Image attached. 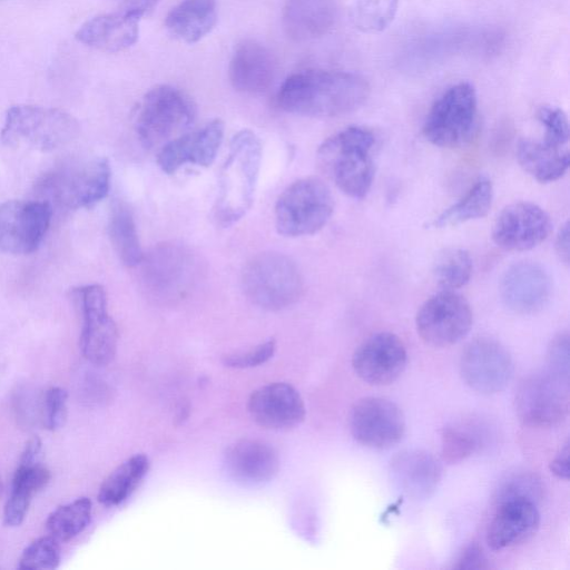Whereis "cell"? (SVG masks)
Returning <instances> with one entry per match:
<instances>
[{"label":"cell","mask_w":570,"mask_h":570,"mask_svg":"<svg viewBox=\"0 0 570 570\" xmlns=\"http://www.w3.org/2000/svg\"><path fill=\"white\" fill-rule=\"evenodd\" d=\"M140 264L146 289L154 298L163 302L183 298L196 275L195 258L180 244H160L144 256Z\"/></svg>","instance_id":"11"},{"label":"cell","mask_w":570,"mask_h":570,"mask_svg":"<svg viewBox=\"0 0 570 570\" xmlns=\"http://www.w3.org/2000/svg\"><path fill=\"white\" fill-rule=\"evenodd\" d=\"M49 480V470L39 461L19 460L11 491L3 508L6 525L18 527L23 522L33 495L43 489Z\"/></svg>","instance_id":"30"},{"label":"cell","mask_w":570,"mask_h":570,"mask_svg":"<svg viewBox=\"0 0 570 570\" xmlns=\"http://www.w3.org/2000/svg\"><path fill=\"white\" fill-rule=\"evenodd\" d=\"M224 463L234 480L250 485L271 481L279 470L277 451L269 443L256 439H242L230 444Z\"/></svg>","instance_id":"24"},{"label":"cell","mask_w":570,"mask_h":570,"mask_svg":"<svg viewBox=\"0 0 570 570\" xmlns=\"http://www.w3.org/2000/svg\"><path fill=\"white\" fill-rule=\"evenodd\" d=\"M224 137V122L214 119L203 128L187 131L159 148L157 164L166 174H174L189 164L208 167L213 164Z\"/></svg>","instance_id":"22"},{"label":"cell","mask_w":570,"mask_h":570,"mask_svg":"<svg viewBox=\"0 0 570 570\" xmlns=\"http://www.w3.org/2000/svg\"><path fill=\"white\" fill-rule=\"evenodd\" d=\"M478 98L466 81L448 88L431 106L423 135L432 145L455 148L466 144L475 129Z\"/></svg>","instance_id":"8"},{"label":"cell","mask_w":570,"mask_h":570,"mask_svg":"<svg viewBox=\"0 0 570 570\" xmlns=\"http://www.w3.org/2000/svg\"><path fill=\"white\" fill-rule=\"evenodd\" d=\"M217 22V0H180L166 16L165 26L178 40L195 43Z\"/></svg>","instance_id":"29"},{"label":"cell","mask_w":570,"mask_h":570,"mask_svg":"<svg viewBox=\"0 0 570 570\" xmlns=\"http://www.w3.org/2000/svg\"><path fill=\"white\" fill-rule=\"evenodd\" d=\"M276 351V342L268 340L248 351L227 354L223 357L224 365L232 368H250L269 361Z\"/></svg>","instance_id":"41"},{"label":"cell","mask_w":570,"mask_h":570,"mask_svg":"<svg viewBox=\"0 0 570 570\" xmlns=\"http://www.w3.org/2000/svg\"><path fill=\"white\" fill-rule=\"evenodd\" d=\"M248 412L253 421L266 430H289L299 425L306 414L299 392L285 382L263 385L250 394Z\"/></svg>","instance_id":"20"},{"label":"cell","mask_w":570,"mask_h":570,"mask_svg":"<svg viewBox=\"0 0 570 570\" xmlns=\"http://www.w3.org/2000/svg\"><path fill=\"white\" fill-rule=\"evenodd\" d=\"M375 137L366 128L347 127L323 141L317 158L323 171L345 195L362 199L374 179Z\"/></svg>","instance_id":"3"},{"label":"cell","mask_w":570,"mask_h":570,"mask_svg":"<svg viewBox=\"0 0 570 570\" xmlns=\"http://www.w3.org/2000/svg\"><path fill=\"white\" fill-rule=\"evenodd\" d=\"M48 202L7 200L0 204V253L30 254L41 244L51 220Z\"/></svg>","instance_id":"14"},{"label":"cell","mask_w":570,"mask_h":570,"mask_svg":"<svg viewBox=\"0 0 570 570\" xmlns=\"http://www.w3.org/2000/svg\"><path fill=\"white\" fill-rule=\"evenodd\" d=\"M407 361L402 340L390 332H379L360 344L352 357L356 375L371 385H387L403 373Z\"/></svg>","instance_id":"18"},{"label":"cell","mask_w":570,"mask_h":570,"mask_svg":"<svg viewBox=\"0 0 570 570\" xmlns=\"http://www.w3.org/2000/svg\"><path fill=\"white\" fill-rule=\"evenodd\" d=\"M61 561L59 541L50 534L40 537L28 544L22 551L19 569H56Z\"/></svg>","instance_id":"37"},{"label":"cell","mask_w":570,"mask_h":570,"mask_svg":"<svg viewBox=\"0 0 570 570\" xmlns=\"http://www.w3.org/2000/svg\"><path fill=\"white\" fill-rule=\"evenodd\" d=\"M275 72L272 52L252 39L237 45L228 66V78L234 89L250 95L265 92L273 83Z\"/></svg>","instance_id":"23"},{"label":"cell","mask_w":570,"mask_h":570,"mask_svg":"<svg viewBox=\"0 0 570 570\" xmlns=\"http://www.w3.org/2000/svg\"><path fill=\"white\" fill-rule=\"evenodd\" d=\"M453 569H488L490 564L482 549L476 544L468 546L459 556Z\"/></svg>","instance_id":"43"},{"label":"cell","mask_w":570,"mask_h":570,"mask_svg":"<svg viewBox=\"0 0 570 570\" xmlns=\"http://www.w3.org/2000/svg\"><path fill=\"white\" fill-rule=\"evenodd\" d=\"M479 446L478 439L459 428H444L441 433V453L446 463H459L469 458Z\"/></svg>","instance_id":"38"},{"label":"cell","mask_w":570,"mask_h":570,"mask_svg":"<svg viewBox=\"0 0 570 570\" xmlns=\"http://www.w3.org/2000/svg\"><path fill=\"white\" fill-rule=\"evenodd\" d=\"M548 358L550 371L569 377V336L567 333L559 334L550 344Z\"/></svg>","instance_id":"42"},{"label":"cell","mask_w":570,"mask_h":570,"mask_svg":"<svg viewBox=\"0 0 570 570\" xmlns=\"http://www.w3.org/2000/svg\"><path fill=\"white\" fill-rule=\"evenodd\" d=\"M82 314L81 353L95 365L109 364L117 351L118 331L107 308L104 287L90 284L75 291Z\"/></svg>","instance_id":"13"},{"label":"cell","mask_w":570,"mask_h":570,"mask_svg":"<svg viewBox=\"0 0 570 570\" xmlns=\"http://www.w3.org/2000/svg\"><path fill=\"white\" fill-rule=\"evenodd\" d=\"M472 322L469 302L450 289L428 298L415 316L417 334L434 347H446L461 341L469 333Z\"/></svg>","instance_id":"12"},{"label":"cell","mask_w":570,"mask_h":570,"mask_svg":"<svg viewBox=\"0 0 570 570\" xmlns=\"http://www.w3.org/2000/svg\"><path fill=\"white\" fill-rule=\"evenodd\" d=\"M110 177L108 160L92 158L52 171L42 181V187L46 194L66 208H90L107 196Z\"/></svg>","instance_id":"9"},{"label":"cell","mask_w":570,"mask_h":570,"mask_svg":"<svg viewBox=\"0 0 570 570\" xmlns=\"http://www.w3.org/2000/svg\"><path fill=\"white\" fill-rule=\"evenodd\" d=\"M472 258L464 248L448 249L438 261L435 278L443 289L455 291L463 287L471 278Z\"/></svg>","instance_id":"36"},{"label":"cell","mask_w":570,"mask_h":570,"mask_svg":"<svg viewBox=\"0 0 570 570\" xmlns=\"http://www.w3.org/2000/svg\"><path fill=\"white\" fill-rule=\"evenodd\" d=\"M460 373L472 390L481 394H494L509 384L513 362L501 343L493 338L479 337L462 351Z\"/></svg>","instance_id":"16"},{"label":"cell","mask_w":570,"mask_h":570,"mask_svg":"<svg viewBox=\"0 0 570 570\" xmlns=\"http://www.w3.org/2000/svg\"><path fill=\"white\" fill-rule=\"evenodd\" d=\"M1 491H2V482H1V478H0V494H1Z\"/></svg>","instance_id":"47"},{"label":"cell","mask_w":570,"mask_h":570,"mask_svg":"<svg viewBox=\"0 0 570 570\" xmlns=\"http://www.w3.org/2000/svg\"><path fill=\"white\" fill-rule=\"evenodd\" d=\"M140 17L126 11L100 14L77 30L76 39L104 52H119L134 46L139 36Z\"/></svg>","instance_id":"25"},{"label":"cell","mask_w":570,"mask_h":570,"mask_svg":"<svg viewBox=\"0 0 570 570\" xmlns=\"http://www.w3.org/2000/svg\"><path fill=\"white\" fill-rule=\"evenodd\" d=\"M514 404L523 423L537 428L556 425L569 412V377L552 371L530 375L520 383Z\"/></svg>","instance_id":"10"},{"label":"cell","mask_w":570,"mask_h":570,"mask_svg":"<svg viewBox=\"0 0 570 570\" xmlns=\"http://www.w3.org/2000/svg\"><path fill=\"white\" fill-rule=\"evenodd\" d=\"M552 283L548 272L538 263L519 262L510 266L500 282L504 305L518 314L541 311L550 299Z\"/></svg>","instance_id":"21"},{"label":"cell","mask_w":570,"mask_h":570,"mask_svg":"<svg viewBox=\"0 0 570 570\" xmlns=\"http://www.w3.org/2000/svg\"><path fill=\"white\" fill-rule=\"evenodd\" d=\"M391 475L407 495L423 499L436 489L441 479V466L430 453L407 450L391 461Z\"/></svg>","instance_id":"27"},{"label":"cell","mask_w":570,"mask_h":570,"mask_svg":"<svg viewBox=\"0 0 570 570\" xmlns=\"http://www.w3.org/2000/svg\"><path fill=\"white\" fill-rule=\"evenodd\" d=\"M334 197L328 186L316 177H305L289 185L275 204V226L287 237L313 235L330 220Z\"/></svg>","instance_id":"7"},{"label":"cell","mask_w":570,"mask_h":570,"mask_svg":"<svg viewBox=\"0 0 570 570\" xmlns=\"http://www.w3.org/2000/svg\"><path fill=\"white\" fill-rule=\"evenodd\" d=\"M67 400V391L60 386H51L43 393L40 420L47 430L56 431L65 425L68 415Z\"/></svg>","instance_id":"39"},{"label":"cell","mask_w":570,"mask_h":570,"mask_svg":"<svg viewBox=\"0 0 570 570\" xmlns=\"http://www.w3.org/2000/svg\"><path fill=\"white\" fill-rule=\"evenodd\" d=\"M108 233L119 259L128 267L139 265L144 258L136 223L130 208L122 202L114 205Z\"/></svg>","instance_id":"33"},{"label":"cell","mask_w":570,"mask_h":570,"mask_svg":"<svg viewBox=\"0 0 570 570\" xmlns=\"http://www.w3.org/2000/svg\"><path fill=\"white\" fill-rule=\"evenodd\" d=\"M149 466V459L144 453L126 459L102 481L98 501L105 507H116L125 502L139 487Z\"/></svg>","instance_id":"31"},{"label":"cell","mask_w":570,"mask_h":570,"mask_svg":"<svg viewBox=\"0 0 570 570\" xmlns=\"http://www.w3.org/2000/svg\"><path fill=\"white\" fill-rule=\"evenodd\" d=\"M517 158L520 166L540 183L560 179L570 165L569 148L546 139L524 138L518 142Z\"/></svg>","instance_id":"28"},{"label":"cell","mask_w":570,"mask_h":570,"mask_svg":"<svg viewBox=\"0 0 570 570\" xmlns=\"http://www.w3.org/2000/svg\"><path fill=\"white\" fill-rule=\"evenodd\" d=\"M365 78L336 70H302L287 77L276 102L287 112L307 117H336L360 108L370 96Z\"/></svg>","instance_id":"1"},{"label":"cell","mask_w":570,"mask_h":570,"mask_svg":"<svg viewBox=\"0 0 570 570\" xmlns=\"http://www.w3.org/2000/svg\"><path fill=\"white\" fill-rule=\"evenodd\" d=\"M539 523L540 514L531 497H500L487 529V543L497 551L514 547L533 535Z\"/></svg>","instance_id":"19"},{"label":"cell","mask_w":570,"mask_h":570,"mask_svg":"<svg viewBox=\"0 0 570 570\" xmlns=\"http://www.w3.org/2000/svg\"><path fill=\"white\" fill-rule=\"evenodd\" d=\"M195 117L196 108L189 96L176 87L160 85L138 102L134 126L141 145L151 149L187 132Z\"/></svg>","instance_id":"4"},{"label":"cell","mask_w":570,"mask_h":570,"mask_svg":"<svg viewBox=\"0 0 570 570\" xmlns=\"http://www.w3.org/2000/svg\"><path fill=\"white\" fill-rule=\"evenodd\" d=\"M569 224L568 222L559 229L557 237H556V252L560 258L566 265L569 264Z\"/></svg>","instance_id":"45"},{"label":"cell","mask_w":570,"mask_h":570,"mask_svg":"<svg viewBox=\"0 0 570 570\" xmlns=\"http://www.w3.org/2000/svg\"><path fill=\"white\" fill-rule=\"evenodd\" d=\"M551 472L560 479H569V443L557 453L550 463Z\"/></svg>","instance_id":"44"},{"label":"cell","mask_w":570,"mask_h":570,"mask_svg":"<svg viewBox=\"0 0 570 570\" xmlns=\"http://www.w3.org/2000/svg\"><path fill=\"white\" fill-rule=\"evenodd\" d=\"M92 502L87 497L62 504L47 518L48 533L59 542H66L80 534L89 524Z\"/></svg>","instance_id":"34"},{"label":"cell","mask_w":570,"mask_h":570,"mask_svg":"<svg viewBox=\"0 0 570 570\" xmlns=\"http://www.w3.org/2000/svg\"><path fill=\"white\" fill-rule=\"evenodd\" d=\"M337 19L336 0H285L282 24L294 41L318 39L334 28Z\"/></svg>","instance_id":"26"},{"label":"cell","mask_w":570,"mask_h":570,"mask_svg":"<svg viewBox=\"0 0 570 570\" xmlns=\"http://www.w3.org/2000/svg\"><path fill=\"white\" fill-rule=\"evenodd\" d=\"M262 161L259 138L249 129L238 131L230 140L220 168L214 216L219 225L229 227L250 209Z\"/></svg>","instance_id":"2"},{"label":"cell","mask_w":570,"mask_h":570,"mask_svg":"<svg viewBox=\"0 0 570 570\" xmlns=\"http://www.w3.org/2000/svg\"><path fill=\"white\" fill-rule=\"evenodd\" d=\"M537 119L544 129L543 139L559 144H569L570 129L566 112L553 106H542L537 112Z\"/></svg>","instance_id":"40"},{"label":"cell","mask_w":570,"mask_h":570,"mask_svg":"<svg viewBox=\"0 0 570 570\" xmlns=\"http://www.w3.org/2000/svg\"><path fill=\"white\" fill-rule=\"evenodd\" d=\"M552 223L548 213L530 202H517L498 215L492 238L497 246L510 252L532 249L550 235Z\"/></svg>","instance_id":"17"},{"label":"cell","mask_w":570,"mask_h":570,"mask_svg":"<svg viewBox=\"0 0 570 570\" xmlns=\"http://www.w3.org/2000/svg\"><path fill=\"white\" fill-rule=\"evenodd\" d=\"M247 298L267 311H279L296 303L303 292V277L295 262L278 252L253 256L242 273Z\"/></svg>","instance_id":"6"},{"label":"cell","mask_w":570,"mask_h":570,"mask_svg":"<svg viewBox=\"0 0 570 570\" xmlns=\"http://www.w3.org/2000/svg\"><path fill=\"white\" fill-rule=\"evenodd\" d=\"M78 132L77 119L65 110L16 105L7 111L1 140L10 146H28L40 151H51L70 144Z\"/></svg>","instance_id":"5"},{"label":"cell","mask_w":570,"mask_h":570,"mask_svg":"<svg viewBox=\"0 0 570 570\" xmlns=\"http://www.w3.org/2000/svg\"><path fill=\"white\" fill-rule=\"evenodd\" d=\"M399 0H350L348 17L363 33H379L394 20Z\"/></svg>","instance_id":"35"},{"label":"cell","mask_w":570,"mask_h":570,"mask_svg":"<svg viewBox=\"0 0 570 570\" xmlns=\"http://www.w3.org/2000/svg\"><path fill=\"white\" fill-rule=\"evenodd\" d=\"M160 0H124L122 11L134 13L140 18L154 9Z\"/></svg>","instance_id":"46"},{"label":"cell","mask_w":570,"mask_h":570,"mask_svg":"<svg viewBox=\"0 0 570 570\" xmlns=\"http://www.w3.org/2000/svg\"><path fill=\"white\" fill-rule=\"evenodd\" d=\"M352 436L372 449H389L399 443L405 432V419L392 401L367 396L352 407L348 419Z\"/></svg>","instance_id":"15"},{"label":"cell","mask_w":570,"mask_h":570,"mask_svg":"<svg viewBox=\"0 0 570 570\" xmlns=\"http://www.w3.org/2000/svg\"><path fill=\"white\" fill-rule=\"evenodd\" d=\"M493 186L489 178L480 177L453 205L430 224L433 228L460 225L484 217L492 206Z\"/></svg>","instance_id":"32"}]
</instances>
